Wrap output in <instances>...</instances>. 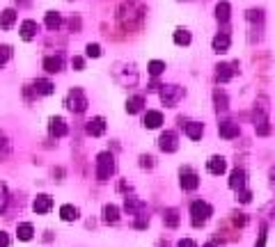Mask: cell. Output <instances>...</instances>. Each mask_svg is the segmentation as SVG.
Listing matches in <instances>:
<instances>
[{"label": "cell", "instance_id": "4fadbf2b", "mask_svg": "<svg viewBox=\"0 0 275 247\" xmlns=\"http://www.w3.org/2000/svg\"><path fill=\"white\" fill-rule=\"evenodd\" d=\"M49 130L53 138H65V135L69 133V126H67V122L62 117H53L49 124Z\"/></svg>", "mask_w": 275, "mask_h": 247}, {"label": "cell", "instance_id": "7402d4cb", "mask_svg": "<svg viewBox=\"0 0 275 247\" xmlns=\"http://www.w3.org/2000/svg\"><path fill=\"white\" fill-rule=\"evenodd\" d=\"M14 23H17V10H12L10 7V10L0 12V28H3V30H10Z\"/></svg>", "mask_w": 275, "mask_h": 247}, {"label": "cell", "instance_id": "f35d334b", "mask_svg": "<svg viewBox=\"0 0 275 247\" xmlns=\"http://www.w3.org/2000/svg\"><path fill=\"white\" fill-rule=\"evenodd\" d=\"M177 247H197V242H195L193 238H181V240L177 242Z\"/></svg>", "mask_w": 275, "mask_h": 247}, {"label": "cell", "instance_id": "7c38bea8", "mask_svg": "<svg viewBox=\"0 0 275 247\" xmlns=\"http://www.w3.org/2000/svg\"><path fill=\"white\" fill-rule=\"evenodd\" d=\"M218 133H220V138H225V140H234V138H238V124L234 122H220L218 124Z\"/></svg>", "mask_w": 275, "mask_h": 247}, {"label": "cell", "instance_id": "7bdbcfd3", "mask_svg": "<svg viewBox=\"0 0 275 247\" xmlns=\"http://www.w3.org/2000/svg\"><path fill=\"white\" fill-rule=\"evenodd\" d=\"M245 222H248V218H245V215H243V213H238L236 218H234V224H236V226H243V224H245Z\"/></svg>", "mask_w": 275, "mask_h": 247}, {"label": "cell", "instance_id": "f1b7e54d", "mask_svg": "<svg viewBox=\"0 0 275 247\" xmlns=\"http://www.w3.org/2000/svg\"><path fill=\"white\" fill-rule=\"evenodd\" d=\"M60 218H62L65 222L78 220V208H76V206H71V204H65L62 208H60Z\"/></svg>", "mask_w": 275, "mask_h": 247}, {"label": "cell", "instance_id": "ac0fdd59", "mask_svg": "<svg viewBox=\"0 0 275 247\" xmlns=\"http://www.w3.org/2000/svg\"><path fill=\"white\" fill-rule=\"evenodd\" d=\"M234 66H238L236 62H234V64H218L216 66V69H218L216 71V78L220 82H229V80H232V76H234V71H236Z\"/></svg>", "mask_w": 275, "mask_h": 247}, {"label": "cell", "instance_id": "5bb4252c", "mask_svg": "<svg viewBox=\"0 0 275 247\" xmlns=\"http://www.w3.org/2000/svg\"><path fill=\"white\" fill-rule=\"evenodd\" d=\"M206 170H209L211 174L220 176V174H225V170H227V160L222 156H211L209 160H206Z\"/></svg>", "mask_w": 275, "mask_h": 247}, {"label": "cell", "instance_id": "5b68a950", "mask_svg": "<svg viewBox=\"0 0 275 247\" xmlns=\"http://www.w3.org/2000/svg\"><path fill=\"white\" fill-rule=\"evenodd\" d=\"M65 106L69 108L71 112L81 114V112H85V108L90 106V103H87L85 92H83L81 87H74V90H71L69 94H67V101H65Z\"/></svg>", "mask_w": 275, "mask_h": 247}, {"label": "cell", "instance_id": "4dcf8cb0", "mask_svg": "<svg viewBox=\"0 0 275 247\" xmlns=\"http://www.w3.org/2000/svg\"><path fill=\"white\" fill-rule=\"evenodd\" d=\"M174 44H177V46H188V44H190V39H193V37H190V32H188V30H183V28H179V30H174Z\"/></svg>", "mask_w": 275, "mask_h": 247}, {"label": "cell", "instance_id": "d4e9b609", "mask_svg": "<svg viewBox=\"0 0 275 247\" xmlns=\"http://www.w3.org/2000/svg\"><path fill=\"white\" fill-rule=\"evenodd\" d=\"M17 236H19V240H33V236H35L33 224L30 222H21L17 226Z\"/></svg>", "mask_w": 275, "mask_h": 247}, {"label": "cell", "instance_id": "bcb514c9", "mask_svg": "<svg viewBox=\"0 0 275 247\" xmlns=\"http://www.w3.org/2000/svg\"><path fill=\"white\" fill-rule=\"evenodd\" d=\"M270 188L275 190V167H273V170H270Z\"/></svg>", "mask_w": 275, "mask_h": 247}, {"label": "cell", "instance_id": "ffe728a7", "mask_svg": "<svg viewBox=\"0 0 275 247\" xmlns=\"http://www.w3.org/2000/svg\"><path fill=\"white\" fill-rule=\"evenodd\" d=\"M229 188L236 190V192L245 188V172H243V170H238L236 167V170L232 172V176H229Z\"/></svg>", "mask_w": 275, "mask_h": 247}, {"label": "cell", "instance_id": "d590c367", "mask_svg": "<svg viewBox=\"0 0 275 247\" xmlns=\"http://www.w3.org/2000/svg\"><path fill=\"white\" fill-rule=\"evenodd\" d=\"M85 53H87V58H101V46L99 44H87Z\"/></svg>", "mask_w": 275, "mask_h": 247}, {"label": "cell", "instance_id": "603a6c76", "mask_svg": "<svg viewBox=\"0 0 275 247\" xmlns=\"http://www.w3.org/2000/svg\"><path fill=\"white\" fill-rule=\"evenodd\" d=\"M33 90L37 92V94H42V96H49V94H53L55 92V85L51 80H46V78H37Z\"/></svg>", "mask_w": 275, "mask_h": 247}, {"label": "cell", "instance_id": "44dd1931", "mask_svg": "<svg viewBox=\"0 0 275 247\" xmlns=\"http://www.w3.org/2000/svg\"><path fill=\"white\" fill-rule=\"evenodd\" d=\"M163 124V114L158 110H147L145 114V128H161Z\"/></svg>", "mask_w": 275, "mask_h": 247}, {"label": "cell", "instance_id": "ee69618b", "mask_svg": "<svg viewBox=\"0 0 275 247\" xmlns=\"http://www.w3.org/2000/svg\"><path fill=\"white\" fill-rule=\"evenodd\" d=\"M0 247H10V236L5 231H0Z\"/></svg>", "mask_w": 275, "mask_h": 247}, {"label": "cell", "instance_id": "ba28073f", "mask_svg": "<svg viewBox=\"0 0 275 247\" xmlns=\"http://www.w3.org/2000/svg\"><path fill=\"white\" fill-rule=\"evenodd\" d=\"M124 208H126V213H129V215L142 218L147 206H145V202H142V199H138V197H126L124 199Z\"/></svg>", "mask_w": 275, "mask_h": 247}, {"label": "cell", "instance_id": "e575fe53", "mask_svg": "<svg viewBox=\"0 0 275 247\" xmlns=\"http://www.w3.org/2000/svg\"><path fill=\"white\" fill-rule=\"evenodd\" d=\"M7 202H10V192H7V186L0 183V213L7 208Z\"/></svg>", "mask_w": 275, "mask_h": 247}, {"label": "cell", "instance_id": "52a82bcc", "mask_svg": "<svg viewBox=\"0 0 275 247\" xmlns=\"http://www.w3.org/2000/svg\"><path fill=\"white\" fill-rule=\"evenodd\" d=\"M158 146H161V151H165V154H174V151L179 149L177 133H174V130H165V133H161V138H158Z\"/></svg>", "mask_w": 275, "mask_h": 247}, {"label": "cell", "instance_id": "ab89813d", "mask_svg": "<svg viewBox=\"0 0 275 247\" xmlns=\"http://www.w3.org/2000/svg\"><path fill=\"white\" fill-rule=\"evenodd\" d=\"M7 149H10V142H7L5 135L0 133V151H3V154H7Z\"/></svg>", "mask_w": 275, "mask_h": 247}, {"label": "cell", "instance_id": "cb8c5ba5", "mask_svg": "<svg viewBox=\"0 0 275 247\" xmlns=\"http://www.w3.org/2000/svg\"><path fill=\"white\" fill-rule=\"evenodd\" d=\"M119 220V208L115 204H106L103 206V222H108V224H115Z\"/></svg>", "mask_w": 275, "mask_h": 247}, {"label": "cell", "instance_id": "e0dca14e", "mask_svg": "<svg viewBox=\"0 0 275 247\" xmlns=\"http://www.w3.org/2000/svg\"><path fill=\"white\" fill-rule=\"evenodd\" d=\"M37 32H39V26L35 21H23L21 23V39H26V42H30V39H35L37 37Z\"/></svg>", "mask_w": 275, "mask_h": 247}, {"label": "cell", "instance_id": "4316f807", "mask_svg": "<svg viewBox=\"0 0 275 247\" xmlns=\"http://www.w3.org/2000/svg\"><path fill=\"white\" fill-rule=\"evenodd\" d=\"M202 133H204V126H202L200 122H190V124H186V135H188L190 140H200Z\"/></svg>", "mask_w": 275, "mask_h": 247}, {"label": "cell", "instance_id": "2e32d148", "mask_svg": "<svg viewBox=\"0 0 275 247\" xmlns=\"http://www.w3.org/2000/svg\"><path fill=\"white\" fill-rule=\"evenodd\" d=\"M229 14H232V5H229V0H220L216 5V21L218 23H227L229 21Z\"/></svg>", "mask_w": 275, "mask_h": 247}, {"label": "cell", "instance_id": "83f0119b", "mask_svg": "<svg viewBox=\"0 0 275 247\" xmlns=\"http://www.w3.org/2000/svg\"><path fill=\"white\" fill-rule=\"evenodd\" d=\"M163 222H165V226H170V229H177L179 226V210L167 208L165 213H163Z\"/></svg>", "mask_w": 275, "mask_h": 247}, {"label": "cell", "instance_id": "f546056e", "mask_svg": "<svg viewBox=\"0 0 275 247\" xmlns=\"http://www.w3.org/2000/svg\"><path fill=\"white\" fill-rule=\"evenodd\" d=\"M142 106H145V98H142V96H131L129 101H126V112H129V114L140 112Z\"/></svg>", "mask_w": 275, "mask_h": 247}, {"label": "cell", "instance_id": "8992f818", "mask_svg": "<svg viewBox=\"0 0 275 247\" xmlns=\"http://www.w3.org/2000/svg\"><path fill=\"white\" fill-rule=\"evenodd\" d=\"M186 96V90L179 85H161V101L165 103V108H174L181 98Z\"/></svg>", "mask_w": 275, "mask_h": 247}, {"label": "cell", "instance_id": "9c48e42d", "mask_svg": "<svg viewBox=\"0 0 275 247\" xmlns=\"http://www.w3.org/2000/svg\"><path fill=\"white\" fill-rule=\"evenodd\" d=\"M181 188L183 190H197V186H200V176L193 172V170H188V167H183L181 170Z\"/></svg>", "mask_w": 275, "mask_h": 247}, {"label": "cell", "instance_id": "b9f144b4", "mask_svg": "<svg viewBox=\"0 0 275 247\" xmlns=\"http://www.w3.org/2000/svg\"><path fill=\"white\" fill-rule=\"evenodd\" d=\"M254 247H266V229H261V234H259L257 245H254Z\"/></svg>", "mask_w": 275, "mask_h": 247}, {"label": "cell", "instance_id": "9a60e30c", "mask_svg": "<svg viewBox=\"0 0 275 247\" xmlns=\"http://www.w3.org/2000/svg\"><path fill=\"white\" fill-rule=\"evenodd\" d=\"M229 44H232L229 34H227V32H220V34H216V37H213L211 46H213V50H216L218 55H222V53H227V50H229Z\"/></svg>", "mask_w": 275, "mask_h": 247}, {"label": "cell", "instance_id": "d6a6232c", "mask_svg": "<svg viewBox=\"0 0 275 247\" xmlns=\"http://www.w3.org/2000/svg\"><path fill=\"white\" fill-rule=\"evenodd\" d=\"M213 101H216V110L220 112V110H227V96H225V92L216 90L213 92Z\"/></svg>", "mask_w": 275, "mask_h": 247}, {"label": "cell", "instance_id": "484cf974", "mask_svg": "<svg viewBox=\"0 0 275 247\" xmlns=\"http://www.w3.org/2000/svg\"><path fill=\"white\" fill-rule=\"evenodd\" d=\"M44 23H46V28H49V30H58V28L62 26V14H60V12H46V18H44Z\"/></svg>", "mask_w": 275, "mask_h": 247}, {"label": "cell", "instance_id": "6da1fadb", "mask_svg": "<svg viewBox=\"0 0 275 247\" xmlns=\"http://www.w3.org/2000/svg\"><path fill=\"white\" fill-rule=\"evenodd\" d=\"M147 16V5L142 0H122V5L117 7V23L126 32H135L145 26Z\"/></svg>", "mask_w": 275, "mask_h": 247}, {"label": "cell", "instance_id": "1f68e13d", "mask_svg": "<svg viewBox=\"0 0 275 247\" xmlns=\"http://www.w3.org/2000/svg\"><path fill=\"white\" fill-rule=\"evenodd\" d=\"M147 71H149V76H161L163 71H165V62H161V60H151L149 64H147Z\"/></svg>", "mask_w": 275, "mask_h": 247}, {"label": "cell", "instance_id": "836d02e7", "mask_svg": "<svg viewBox=\"0 0 275 247\" xmlns=\"http://www.w3.org/2000/svg\"><path fill=\"white\" fill-rule=\"evenodd\" d=\"M12 55H14V50H12V46H7V44H0V64H5V62H10Z\"/></svg>", "mask_w": 275, "mask_h": 247}, {"label": "cell", "instance_id": "8d00e7d4", "mask_svg": "<svg viewBox=\"0 0 275 247\" xmlns=\"http://www.w3.org/2000/svg\"><path fill=\"white\" fill-rule=\"evenodd\" d=\"M236 199H238V202H241V204H248L250 199H252V192L243 188V190H238V197H236Z\"/></svg>", "mask_w": 275, "mask_h": 247}, {"label": "cell", "instance_id": "277c9868", "mask_svg": "<svg viewBox=\"0 0 275 247\" xmlns=\"http://www.w3.org/2000/svg\"><path fill=\"white\" fill-rule=\"evenodd\" d=\"M115 174V156L110 151H101L97 156V178L99 181H108Z\"/></svg>", "mask_w": 275, "mask_h": 247}, {"label": "cell", "instance_id": "8fae6325", "mask_svg": "<svg viewBox=\"0 0 275 247\" xmlns=\"http://www.w3.org/2000/svg\"><path fill=\"white\" fill-rule=\"evenodd\" d=\"M85 130H87V135H92V138H101V135L106 133V119H103V117L90 119L87 126H85Z\"/></svg>", "mask_w": 275, "mask_h": 247}, {"label": "cell", "instance_id": "f6af8a7d", "mask_svg": "<svg viewBox=\"0 0 275 247\" xmlns=\"http://www.w3.org/2000/svg\"><path fill=\"white\" fill-rule=\"evenodd\" d=\"M69 26H71V30H78V28H81V18L76 16V18H71L69 21Z\"/></svg>", "mask_w": 275, "mask_h": 247}, {"label": "cell", "instance_id": "3957f363", "mask_svg": "<svg viewBox=\"0 0 275 247\" xmlns=\"http://www.w3.org/2000/svg\"><path fill=\"white\" fill-rule=\"evenodd\" d=\"M211 215H213L211 204H206V202H202V199H197V202H193V204H190V222H193V226L206 224Z\"/></svg>", "mask_w": 275, "mask_h": 247}, {"label": "cell", "instance_id": "30bf717a", "mask_svg": "<svg viewBox=\"0 0 275 247\" xmlns=\"http://www.w3.org/2000/svg\"><path fill=\"white\" fill-rule=\"evenodd\" d=\"M33 208L37 215H46L51 208H53V197H49V194H37L33 202Z\"/></svg>", "mask_w": 275, "mask_h": 247}, {"label": "cell", "instance_id": "d6986e66", "mask_svg": "<svg viewBox=\"0 0 275 247\" xmlns=\"http://www.w3.org/2000/svg\"><path fill=\"white\" fill-rule=\"evenodd\" d=\"M44 69L49 71V74H60V71H62V58H60V55L44 58Z\"/></svg>", "mask_w": 275, "mask_h": 247}, {"label": "cell", "instance_id": "7dc6e473", "mask_svg": "<svg viewBox=\"0 0 275 247\" xmlns=\"http://www.w3.org/2000/svg\"><path fill=\"white\" fill-rule=\"evenodd\" d=\"M17 2H19V7H28V5H30V0H17Z\"/></svg>", "mask_w": 275, "mask_h": 247}, {"label": "cell", "instance_id": "7a4b0ae2", "mask_svg": "<svg viewBox=\"0 0 275 247\" xmlns=\"http://www.w3.org/2000/svg\"><path fill=\"white\" fill-rule=\"evenodd\" d=\"M252 124L257 135H268L270 126H268V98L259 96L257 103H254V112H252Z\"/></svg>", "mask_w": 275, "mask_h": 247}, {"label": "cell", "instance_id": "74e56055", "mask_svg": "<svg viewBox=\"0 0 275 247\" xmlns=\"http://www.w3.org/2000/svg\"><path fill=\"white\" fill-rule=\"evenodd\" d=\"M71 66H74L76 71H83V69H85V60H83V58H74V60H71Z\"/></svg>", "mask_w": 275, "mask_h": 247}, {"label": "cell", "instance_id": "60d3db41", "mask_svg": "<svg viewBox=\"0 0 275 247\" xmlns=\"http://www.w3.org/2000/svg\"><path fill=\"white\" fill-rule=\"evenodd\" d=\"M140 165L142 167H154V158L151 156H140Z\"/></svg>", "mask_w": 275, "mask_h": 247}]
</instances>
